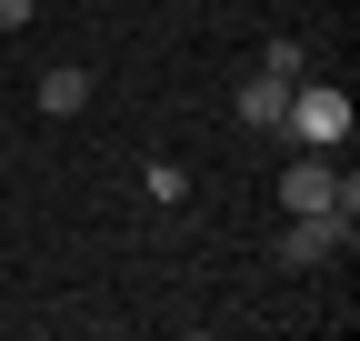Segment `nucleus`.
<instances>
[{
	"instance_id": "obj_1",
	"label": "nucleus",
	"mask_w": 360,
	"mask_h": 341,
	"mask_svg": "<svg viewBox=\"0 0 360 341\" xmlns=\"http://www.w3.org/2000/svg\"><path fill=\"white\" fill-rule=\"evenodd\" d=\"M281 141L290 151H350V91H340V80H290Z\"/></svg>"
},
{
	"instance_id": "obj_2",
	"label": "nucleus",
	"mask_w": 360,
	"mask_h": 341,
	"mask_svg": "<svg viewBox=\"0 0 360 341\" xmlns=\"http://www.w3.org/2000/svg\"><path fill=\"white\" fill-rule=\"evenodd\" d=\"M330 201H340V161L330 151H300L281 170V211H330Z\"/></svg>"
},
{
	"instance_id": "obj_3",
	"label": "nucleus",
	"mask_w": 360,
	"mask_h": 341,
	"mask_svg": "<svg viewBox=\"0 0 360 341\" xmlns=\"http://www.w3.org/2000/svg\"><path fill=\"white\" fill-rule=\"evenodd\" d=\"M250 131H281V111H290V70H250L240 80V101H231Z\"/></svg>"
},
{
	"instance_id": "obj_4",
	"label": "nucleus",
	"mask_w": 360,
	"mask_h": 341,
	"mask_svg": "<svg viewBox=\"0 0 360 341\" xmlns=\"http://www.w3.org/2000/svg\"><path fill=\"white\" fill-rule=\"evenodd\" d=\"M40 111H51V120L90 111V70H80V61H51V70H40Z\"/></svg>"
},
{
	"instance_id": "obj_5",
	"label": "nucleus",
	"mask_w": 360,
	"mask_h": 341,
	"mask_svg": "<svg viewBox=\"0 0 360 341\" xmlns=\"http://www.w3.org/2000/svg\"><path fill=\"white\" fill-rule=\"evenodd\" d=\"M30 11H40V0H0V30H20V20H30Z\"/></svg>"
}]
</instances>
